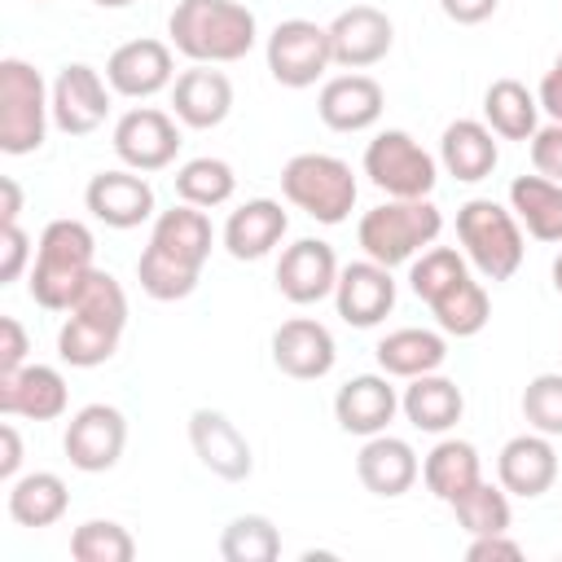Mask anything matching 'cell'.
<instances>
[{
	"label": "cell",
	"mask_w": 562,
	"mask_h": 562,
	"mask_svg": "<svg viewBox=\"0 0 562 562\" xmlns=\"http://www.w3.org/2000/svg\"><path fill=\"white\" fill-rule=\"evenodd\" d=\"M211 246H215V228H211L202 206L180 202L171 211H158L154 228H149V246L136 259L140 290L158 303L189 299L198 290L202 263L211 259Z\"/></svg>",
	"instance_id": "1"
},
{
	"label": "cell",
	"mask_w": 562,
	"mask_h": 562,
	"mask_svg": "<svg viewBox=\"0 0 562 562\" xmlns=\"http://www.w3.org/2000/svg\"><path fill=\"white\" fill-rule=\"evenodd\" d=\"M123 329H127V294L114 272L92 268L66 307V321L57 329V356L70 369H97L119 351Z\"/></svg>",
	"instance_id": "2"
},
{
	"label": "cell",
	"mask_w": 562,
	"mask_h": 562,
	"mask_svg": "<svg viewBox=\"0 0 562 562\" xmlns=\"http://www.w3.org/2000/svg\"><path fill=\"white\" fill-rule=\"evenodd\" d=\"M171 48L198 66L241 61L259 40V18L241 0H180L167 18Z\"/></svg>",
	"instance_id": "3"
},
{
	"label": "cell",
	"mask_w": 562,
	"mask_h": 562,
	"mask_svg": "<svg viewBox=\"0 0 562 562\" xmlns=\"http://www.w3.org/2000/svg\"><path fill=\"white\" fill-rule=\"evenodd\" d=\"M97 237L83 220H48L31 259L26 290L44 312H66L83 277L97 268Z\"/></svg>",
	"instance_id": "4"
},
{
	"label": "cell",
	"mask_w": 562,
	"mask_h": 562,
	"mask_svg": "<svg viewBox=\"0 0 562 562\" xmlns=\"http://www.w3.org/2000/svg\"><path fill=\"white\" fill-rule=\"evenodd\" d=\"M439 233H443V211L430 198H391L364 211L356 224V241L364 259L386 263V268L413 263L426 246H435Z\"/></svg>",
	"instance_id": "5"
},
{
	"label": "cell",
	"mask_w": 562,
	"mask_h": 562,
	"mask_svg": "<svg viewBox=\"0 0 562 562\" xmlns=\"http://www.w3.org/2000/svg\"><path fill=\"white\" fill-rule=\"evenodd\" d=\"M457 241L483 281H509L522 268V224L492 198H470L457 206Z\"/></svg>",
	"instance_id": "6"
},
{
	"label": "cell",
	"mask_w": 562,
	"mask_h": 562,
	"mask_svg": "<svg viewBox=\"0 0 562 562\" xmlns=\"http://www.w3.org/2000/svg\"><path fill=\"white\" fill-rule=\"evenodd\" d=\"M53 123V83H44V75L22 61V57H4L0 61V149L9 158L35 154L48 136Z\"/></svg>",
	"instance_id": "7"
},
{
	"label": "cell",
	"mask_w": 562,
	"mask_h": 562,
	"mask_svg": "<svg viewBox=\"0 0 562 562\" xmlns=\"http://www.w3.org/2000/svg\"><path fill=\"white\" fill-rule=\"evenodd\" d=\"M281 193L290 206H299L303 215H312L316 224H342L356 206V171L351 162H342L338 154H294L281 167Z\"/></svg>",
	"instance_id": "8"
},
{
	"label": "cell",
	"mask_w": 562,
	"mask_h": 562,
	"mask_svg": "<svg viewBox=\"0 0 562 562\" xmlns=\"http://www.w3.org/2000/svg\"><path fill=\"white\" fill-rule=\"evenodd\" d=\"M364 176L386 198H430L439 180L435 154H426L404 127H386L364 145Z\"/></svg>",
	"instance_id": "9"
},
{
	"label": "cell",
	"mask_w": 562,
	"mask_h": 562,
	"mask_svg": "<svg viewBox=\"0 0 562 562\" xmlns=\"http://www.w3.org/2000/svg\"><path fill=\"white\" fill-rule=\"evenodd\" d=\"M263 57H268V75L281 88H312L334 66L329 26H321L312 18H285L272 26Z\"/></svg>",
	"instance_id": "10"
},
{
	"label": "cell",
	"mask_w": 562,
	"mask_h": 562,
	"mask_svg": "<svg viewBox=\"0 0 562 562\" xmlns=\"http://www.w3.org/2000/svg\"><path fill=\"white\" fill-rule=\"evenodd\" d=\"M180 119L158 110V105H132L127 114H119L114 132H110V145L119 154L123 167L132 171H162L176 162L180 154Z\"/></svg>",
	"instance_id": "11"
},
{
	"label": "cell",
	"mask_w": 562,
	"mask_h": 562,
	"mask_svg": "<svg viewBox=\"0 0 562 562\" xmlns=\"http://www.w3.org/2000/svg\"><path fill=\"white\" fill-rule=\"evenodd\" d=\"M127 448V417L114 404H83L61 435V452L83 474H105Z\"/></svg>",
	"instance_id": "12"
},
{
	"label": "cell",
	"mask_w": 562,
	"mask_h": 562,
	"mask_svg": "<svg viewBox=\"0 0 562 562\" xmlns=\"http://www.w3.org/2000/svg\"><path fill=\"white\" fill-rule=\"evenodd\" d=\"M110 79L88 66V61H70L57 70L53 79V127L66 136H92L105 114H110Z\"/></svg>",
	"instance_id": "13"
},
{
	"label": "cell",
	"mask_w": 562,
	"mask_h": 562,
	"mask_svg": "<svg viewBox=\"0 0 562 562\" xmlns=\"http://www.w3.org/2000/svg\"><path fill=\"white\" fill-rule=\"evenodd\" d=\"M83 206L97 224L105 228H140L145 220H154V184L145 180V171L132 167H114V171H97L83 189Z\"/></svg>",
	"instance_id": "14"
},
{
	"label": "cell",
	"mask_w": 562,
	"mask_h": 562,
	"mask_svg": "<svg viewBox=\"0 0 562 562\" xmlns=\"http://www.w3.org/2000/svg\"><path fill=\"white\" fill-rule=\"evenodd\" d=\"M105 79L127 101H149L176 83V57L167 40H127L105 57Z\"/></svg>",
	"instance_id": "15"
},
{
	"label": "cell",
	"mask_w": 562,
	"mask_h": 562,
	"mask_svg": "<svg viewBox=\"0 0 562 562\" xmlns=\"http://www.w3.org/2000/svg\"><path fill=\"white\" fill-rule=\"evenodd\" d=\"M189 443L193 457L224 483H241L255 470V452L250 439L237 430V422L220 408H193L189 413Z\"/></svg>",
	"instance_id": "16"
},
{
	"label": "cell",
	"mask_w": 562,
	"mask_h": 562,
	"mask_svg": "<svg viewBox=\"0 0 562 562\" xmlns=\"http://www.w3.org/2000/svg\"><path fill=\"white\" fill-rule=\"evenodd\" d=\"M338 272H342V263H338V255H334L329 241L299 237L277 259V290H281V299L307 307V303H321V299L334 294Z\"/></svg>",
	"instance_id": "17"
},
{
	"label": "cell",
	"mask_w": 562,
	"mask_h": 562,
	"mask_svg": "<svg viewBox=\"0 0 562 562\" xmlns=\"http://www.w3.org/2000/svg\"><path fill=\"white\" fill-rule=\"evenodd\" d=\"M395 44V22L378 4H351L329 22V48L334 66L342 70H369L378 66Z\"/></svg>",
	"instance_id": "18"
},
{
	"label": "cell",
	"mask_w": 562,
	"mask_h": 562,
	"mask_svg": "<svg viewBox=\"0 0 562 562\" xmlns=\"http://www.w3.org/2000/svg\"><path fill=\"white\" fill-rule=\"evenodd\" d=\"M334 307L351 329H373L391 316L395 307V277L386 263L373 259H356L342 263L338 285H334Z\"/></svg>",
	"instance_id": "19"
},
{
	"label": "cell",
	"mask_w": 562,
	"mask_h": 562,
	"mask_svg": "<svg viewBox=\"0 0 562 562\" xmlns=\"http://www.w3.org/2000/svg\"><path fill=\"white\" fill-rule=\"evenodd\" d=\"M334 360H338V347H334L329 325H321L312 316H290L272 329V364L285 378L316 382L334 369Z\"/></svg>",
	"instance_id": "20"
},
{
	"label": "cell",
	"mask_w": 562,
	"mask_h": 562,
	"mask_svg": "<svg viewBox=\"0 0 562 562\" xmlns=\"http://www.w3.org/2000/svg\"><path fill=\"white\" fill-rule=\"evenodd\" d=\"M496 483L509 496L536 501L558 483V448L549 435L540 430H522L514 439H505L501 457H496Z\"/></svg>",
	"instance_id": "21"
},
{
	"label": "cell",
	"mask_w": 562,
	"mask_h": 562,
	"mask_svg": "<svg viewBox=\"0 0 562 562\" xmlns=\"http://www.w3.org/2000/svg\"><path fill=\"white\" fill-rule=\"evenodd\" d=\"M400 413V391L391 386V373H356L334 395V422L347 435H382Z\"/></svg>",
	"instance_id": "22"
},
{
	"label": "cell",
	"mask_w": 562,
	"mask_h": 562,
	"mask_svg": "<svg viewBox=\"0 0 562 562\" xmlns=\"http://www.w3.org/2000/svg\"><path fill=\"white\" fill-rule=\"evenodd\" d=\"M382 105H386L382 83L360 70L325 79L321 97H316V114L329 132H369L382 119Z\"/></svg>",
	"instance_id": "23"
},
{
	"label": "cell",
	"mask_w": 562,
	"mask_h": 562,
	"mask_svg": "<svg viewBox=\"0 0 562 562\" xmlns=\"http://www.w3.org/2000/svg\"><path fill=\"white\" fill-rule=\"evenodd\" d=\"M70 404L66 378L53 364H22L13 373H0V413L26 417V422H57Z\"/></svg>",
	"instance_id": "24"
},
{
	"label": "cell",
	"mask_w": 562,
	"mask_h": 562,
	"mask_svg": "<svg viewBox=\"0 0 562 562\" xmlns=\"http://www.w3.org/2000/svg\"><path fill=\"white\" fill-rule=\"evenodd\" d=\"M171 114L184 127H193V132L220 127L233 114V83H228V75L215 70V66H198V61L189 70H180L176 83H171Z\"/></svg>",
	"instance_id": "25"
},
{
	"label": "cell",
	"mask_w": 562,
	"mask_h": 562,
	"mask_svg": "<svg viewBox=\"0 0 562 562\" xmlns=\"http://www.w3.org/2000/svg\"><path fill=\"white\" fill-rule=\"evenodd\" d=\"M356 479L364 483V492L395 501V496H404L422 479V461H417V452H413L408 439L382 430V435H369L360 443V452H356Z\"/></svg>",
	"instance_id": "26"
},
{
	"label": "cell",
	"mask_w": 562,
	"mask_h": 562,
	"mask_svg": "<svg viewBox=\"0 0 562 562\" xmlns=\"http://www.w3.org/2000/svg\"><path fill=\"white\" fill-rule=\"evenodd\" d=\"M285 233H290L285 206H281L277 198H250V202H241L237 211H228L220 241H224V250H228L233 259L255 263V259L272 255Z\"/></svg>",
	"instance_id": "27"
},
{
	"label": "cell",
	"mask_w": 562,
	"mask_h": 562,
	"mask_svg": "<svg viewBox=\"0 0 562 562\" xmlns=\"http://www.w3.org/2000/svg\"><path fill=\"white\" fill-rule=\"evenodd\" d=\"M439 162L461 184L487 180L496 171V162H501L496 132L483 119H457V123H448L443 136H439Z\"/></svg>",
	"instance_id": "28"
},
{
	"label": "cell",
	"mask_w": 562,
	"mask_h": 562,
	"mask_svg": "<svg viewBox=\"0 0 562 562\" xmlns=\"http://www.w3.org/2000/svg\"><path fill=\"white\" fill-rule=\"evenodd\" d=\"M400 413L422 435H448L461 422V413H465V395H461V386L452 378H443L435 369V373L408 378V386L400 395Z\"/></svg>",
	"instance_id": "29"
},
{
	"label": "cell",
	"mask_w": 562,
	"mask_h": 562,
	"mask_svg": "<svg viewBox=\"0 0 562 562\" xmlns=\"http://www.w3.org/2000/svg\"><path fill=\"white\" fill-rule=\"evenodd\" d=\"M373 356H378V369L382 373L408 382V378H422V373L443 369V360H448V334L443 329L404 325V329H391L386 338H378Z\"/></svg>",
	"instance_id": "30"
},
{
	"label": "cell",
	"mask_w": 562,
	"mask_h": 562,
	"mask_svg": "<svg viewBox=\"0 0 562 562\" xmlns=\"http://www.w3.org/2000/svg\"><path fill=\"white\" fill-rule=\"evenodd\" d=\"M66 509H70V487L53 470H31L9 483V518L18 527H31V531L53 527L66 518Z\"/></svg>",
	"instance_id": "31"
},
{
	"label": "cell",
	"mask_w": 562,
	"mask_h": 562,
	"mask_svg": "<svg viewBox=\"0 0 562 562\" xmlns=\"http://www.w3.org/2000/svg\"><path fill=\"white\" fill-rule=\"evenodd\" d=\"M509 211L518 224L549 246H562V184L549 176H514L509 180Z\"/></svg>",
	"instance_id": "32"
},
{
	"label": "cell",
	"mask_w": 562,
	"mask_h": 562,
	"mask_svg": "<svg viewBox=\"0 0 562 562\" xmlns=\"http://www.w3.org/2000/svg\"><path fill=\"white\" fill-rule=\"evenodd\" d=\"M483 123L501 140H531L540 127V97L522 79H492L483 92Z\"/></svg>",
	"instance_id": "33"
},
{
	"label": "cell",
	"mask_w": 562,
	"mask_h": 562,
	"mask_svg": "<svg viewBox=\"0 0 562 562\" xmlns=\"http://www.w3.org/2000/svg\"><path fill=\"white\" fill-rule=\"evenodd\" d=\"M479 479H483V461H479V448L470 439H439L422 461V483L443 505H452Z\"/></svg>",
	"instance_id": "34"
},
{
	"label": "cell",
	"mask_w": 562,
	"mask_h": 562,
	"mask_svg": "<svg viewBox=\"0 0 562 562\" xmlns=\"http://www.w3.org/2000/svg\"><path fill=\"white\" fill-rule=\"evenodd\" d=\"M430 316L435 325L448 334V338H474L483 334V325L492 321V299L483 290V281H474V272H465L461 281H452L443 294H435L430 303Z\"/></svg>",
	"instance_id": "35"
},
{
	"label": "cell",
	"mask_w": 562,
	"mask_h": 562,
	"mask_svg": "<svg viewBox=\"0 0 562 562\" xmlns=\"http://www.w3.org/2000/svg\"><path fill=\"white\" fill-rule=\"evenodd\" d=\"M171 180H176V198L189 206H202V211H215V206L233 202V193H237L233 167L224 158H211V154L189 158Z\"/></svg>",
	"instance_id": "36"
},
{
	"label": "cell",
	"mask_w": 562,
	"mask_h": 562,
	"mask_svg": "<svg viewBox=\"0 0 562 562\" xmlns=\"http://www.w3.org/2000/svg\"><path fill=\"white\" fill-rule=\"evenodd\" d=\"M220 558L224 562H277L281 558V531L263 514H237L220 531Z\"/></svg>",
	"instance_id": "37"
},
{
	"label": "cell",
	"mask_w": 562,
	"mask_h": 562,
	"mask_svg": "<svg viewBox=\"0 0 562 562\" xmlns=\"http://www.w3.org/2000/svg\"><path fill=\"white\" fill-rule=\"evenodd\" d=\"M452 514H457V522H461L465 536L509 531V522H514L509 492H505L501 483H487V479H479L474 487H465V492L452 501Z\"/></svg>",
	"instance_id": "38"
},
{
	"label": "cell",
	"mask_w": 562,
	"mask_h": 562,
	"mask_svg": "<svg viewBox=\"0 0 562 562\" xmlns=\"http://www.w3.org/2000/svg\"><path fill=\"white\" fill-rule=\"evenodd\" d=\"M70 558L75 562H132L136 540L114 518H88L70 531Z\"/></svg>",
	"instance_id": "39"
},
{
	"label": "cell",
	"mask_w": 562,
	"mask_h": 562,
	"mask_svg": "<svg viewBox=\"0 0 562 562\" xmlns=\"http://www.w3.org/2000/svg\"><path fill=\"white\" fill-rule=\"evenodd\" d=\"M470 272V259L461 255V250H452V246H426L413 263H408V290L422 299V303H430L435 294H443L452 281H461Z\"/></svg>",
	"instance_id": "40"
},
{
	"label": "cell",
	"mask_w": 562,
	"mask_h": 562,
	"mask_svg": "<svg viewBox=\"0 0 562 562\" xmlns=\"http://www.w3.org/2000/svg\"><path fill=\"white\" fill-rule=\"evenodd\" d=\"M522 417L527 430L562 439V373H536L522 386Z\"/></svg>",
	"instance_id": "41"
},
{
	"label": "cell",
	"mask_w": 562,
	"mask_h": 562,
	"mask_svg": "<svg viewBox=\"0 0 562 562\" xmlns=\"http://www.w3.org/2000/svg\"><path fill=\"white\" fill-rule=\"evenodd\" d=\"M31 259H35V255H31L26 228H22V224H0V285L18 281Z\"/></svg>",
	"instance_id": "42"
},
{
	"label": "cell",
	"mask_w": 562,
	"mask_h": 562,
	"mask_svg": "<svg viewBox=\"0 0 562 562\" xmlns=\"http://www.w3.org/2000/svg\"><path fill=\"white\" fill-rule=\"evenodd\" d=\"M527 145H531V167L562 184V123H553V119L540 123Z\"/></svg>",
	"instance_id": "43"
},
{
	"label": "cell",
	"mask_w": 562,
	"mask_h": 562,
	"mask_svg": "<svg viewBox=\"0 0 562 562\" xmlns=\"http://www.w3.org/2000/svg\"><path fill=\"white\" fill-rule=\"evenodd\" d=\"M465 558L470 562H518L522 558V544L518 540H509V531H487V536H470V544H465Z\"/></svg>",
	"instance_id": "44"
},
{
	"label": "cell",
	"mask_w": 562,
	"mask_h": 562,
	"mask_svg": "<svg viewBox=\"0 0 562 562\" xmlns=\"http://www.w3.org/2000/svg\"><path fill=\"white\" fill-rule=\"evenodd\" d=\"M26 351H31V338L22 329L18 316H0V373H13L26 364Z\"/></svg>",
	"instance_id": "45"
},
{
	"label": "cell",
	"mask_w": 562,
	"mask_h": 562,
	"mask_svg": "<svg viewBox=\"0 0 562 562\" xmlns=\"http://www.w3.org/2000/svg\"><path fill=\"white\" fill-rule=\"evenodd\" d=\"M496 4H501V0H439L443 18L457 22V26H479V22H487V18L496 13Z\"/></svg>",
	"instance_id": "46"
},
{
	"label": "cell",
	"mask_w": 562,
	"mask_h": 562,
	"mask_svg": "<svg viewBox=\"0 0 562 562\" xmlns=\"http://www.w3.org/2000/svg\"><path fill=\"white\" fill-rule=\"evenodd\" d=\"M536 97H540V110H544L553 123H562V53H558V57H553V66L544 70V79H540Z\"/></svg>",
	"instance_id": "47"
},
{
	"label": "cell",
	"mask_w": 562,
	"mask_h": 562,
	"mask_svg": "<svg viewBox=\"0 0 562 562\" xmlns=\"http://www.w3.org/2000/svg\"><path fill=\"white\" fill-rule=\"evenodd\" d=\"M18 470H22V435H18L13 422H4V426H0V479L13 483Z\"/></svg>",
	"instance_id": "48"
},
{
	"label": "cell",
	"mask_w": 562,
	"mask_h": 562,
	"mask_svg": "<svg viewBox=\"0 0 562 562\" xmlns=\"http://www.w3.org/2000/svg\"><path fill=\"white\" fill-rule=\"evenodd\" d=\"M22 215V184L13 176H0V224H18Z\"/></svg>",
	"instance_id": "49"
},
{
	"label": "cell",
	"mask_w": 562,
	"mask_h": 562,
	"mask_svg": "<svg viewBox=\"0 0 562 562\" xmlns=\"http://www.w3.org/2000/svg\"><path fill=\"white\" fill-rule=\"evenodd\" d=\"M549 277H553V290L562 294V250H558V259H553V268H549Z\"/></svg>",
	"instance_id": "50"
},
{
	"label": "cell",
	"mask_w": 562,
	"mask_h": 562,
	"mask_svg": "<svg viewBox=\"0 0 562 562\" xmlns=\"http://www.w3.org/2000/svg\"><path fill=\"white\" fill-rule=\"evenodd\" d=\"M92 4H101V9H127V4H136V0H92Z\"/></svg>",
	"instance_id": "51"
},
{
	"label": "cell",
	"mask_w": 562,
	"mask_h": 562,
	"mask_svg": "<svg viewBox=\"0 0 562 562\" xmlns=\"http://www.w3.org/2000/svg\"><path fill=\"white\" fill-rule=\"evenodd\" d=\"M35 4H44V0H35Z\"/></svg>",
	"instance_id": "52"
}]
</instances>
